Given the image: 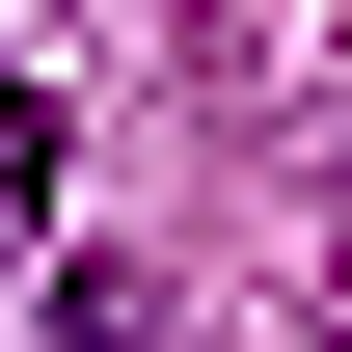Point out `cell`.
Listing matches in <instances>:
<instances>
[{"label": "cell", "instance_id": "6da1fadb", "mask_svg": "<svg viewBox=\"0 0 352 352\" xmlns=\"http://www.w3.org/2000/svg\"><path fill=\"white\" fill-rule=\"evenodd\" d=\"M28 352H190V325H163V271H54V325H28Z\"/></svg>", "mask_w": 352, "mask_h": 352}, {"label": "cell", "instance_id": "7a4b0ae2", "mask_svg": "<svg viewBox=\"0 0 352 352\" xmlns=\"http://www.w3.org/2000/svg\"><path fill=\"white\" fill-rule=\"evenodd\" d=\"M28 190H54V109H28V82H0V217H28Z\"/></svg>", "mask_w": 352, "mask_h": 352}, {"label": "cell", "instance_id": "3957f363", "mask_svg": "<svg viewBox=\"0 0 352 352\" xmlns=\"http://www.w3.org/2000/svg\"><path fill=\"white\" fill-rule=\"evenodd\" d=\"M325 244H352V190H325Z\"/></svg>", "mask_w": 352, "mask_h": 352}]
</instances>
